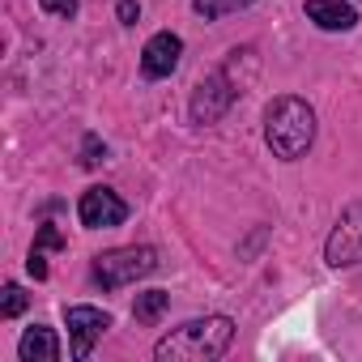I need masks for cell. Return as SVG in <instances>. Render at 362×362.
Masks as SVG:
<instances>
[{
	"mask_svg": "<svg viewBox=\"0 0 362 362\" xmlns=\"http://www.w3.org/2000/svg\"><path fill=\"white\" fill-rule=\"evenodd\" d=\"M166 307H170V294H166V290H145V294H136V307H132V315H136L141 324H158Z\"/></svg>",
	"mask_w": 362,
	"mask_h": 362,
	"instance_id": "obj_11",
	"label": "cell"
},
{
	"mask_svg": "<svg viewBox=\"0 0 362 362\" xmlns=\"http://www.w3.org/2000/svg\"><path fill=\"white\" fill-rule=\"evenodd\" d=\"M18 354H22V362H56L60 358V341H56V332L47 324H35L18 341Z\"/></svg>",
	"mask_w": 362,
	"mask_h": 362,
	"instance_id": "obj_10",
	"label": "cell"
},
{
	"mask_svg": "<svg viewBox=\"0 0 362 362\" xmlns=\"http://www.w3.org/2000/svg\"><path fill=\"white\" fill-rule=\"evenodd\" d=\"M324 260H328L332 269L362 264V201H354V205L337 218V226H332V235H328V243H324Z\"/></svg>",
	"mask_w": 362,
	"mask_h": 362,
	"instance_id": "obj_5",
	"label": "cell"
},
{
	"mask_svg": "<svg viewBox=\"0 0 362 362\" xmlns=\"http://www.w3.org/2000/svg\"><path fill=\"white\" fill-rule=\"evenodd\" d=\"M179 56H184V39L170 35V30H158L141 52V73L145 77H170L179 69Z\"/></svg>",
	"mask_w": 362,
	"mask_h": 362,
	"instance_id": "obj_8",
	"label": "cell"
},
{
	"mask_svg": "<svg viewBox=\"0 0 362 362\" xmlns=\"http://www.w3.org/2000/svg\"><path fill=\"white\" fill-rule=\"evenodd\" d=\"M239 94H243V86L230 77V64L218 69V73L205 77V81L197 86V94H192V124H214V119H222Z\"/></svg>",
	"mask_w": 362,
	"mask_h": 362,
	"instance_id": "obj_4",
	"label": "cell"
},
{
	"mask_svg": "<svg viewBox=\"0 0 362 362\" xmlns=\"http://www.w3.org/2000/svg\"><path fill=\"white\" fill-rule=\"evenodd\" d=\"M77 218H81L86 230H107V226H119V222L128 218V205H124L111 188H90V192H81V201H77Z\"/></svg>",
	"mask_w": 362,
	"mask_h": 362,
	"instance_id": "obj_6",
	"label": "cell"
},
{
	"mask_svg": "<svg viewBox=\"0 0 362 362\" xmlns=\"http://www.w3.org/2000/svg\"><path fill=\"white\" fill-rule=\"evenodd\" d=\"M26 269H30V277H35V281H43V277H47V260H43V252H35V247H30Z\"/></svg>",
	"mask_w": 362,
	"mask_h": 362,
	"instance_id": "obj_18",
	"label": "cell"
},
{
	"mask_svg": "<svg viewBox=\"0 0 362 362\" xmlns=\"http://www.w3.org/2000/svg\"><path fill=\"white\" fill-rule=\"evenodd\" d=\"M39 5H43L52 18H73V13H77V0H39Z\"/></svg>",
	"mask_w": 362,
	"mask_h": 362,
	"instance_id": "obj_16",
	"label": "cell"
},
{
	"mask_svg": "<svg viewBox=\"0 0 362 362\" xmlns=\"http://www.w3.org/2000/svg\"><path fill=\"white\" fill-rule=\"evenodd\" d=\"M115 13H119V22H124V26H136L141 5H136V0H119V9H115Z\"/></svg>",
	"mask_w": 362,
	"mask_h": 362,
	"instance_id": "obj_17",
	"label": "cell"
},
{
	"mask_svg": "<svg viewBox=\"0 0 362 362\" xmlns=\"http://www.w3.org/2000/svg\"><path fill=\"white\" fill-rule=\"evenodd\" d=\"M264 141L277 158L294 162L311 149L315 141V111L311 103H303L298 94H281L264 107Z\"/></svg>",
	"mask_w": 362,
	"mask_h": 362,
	"instance_id": "obj_2",
	"label": "cell"
},
{
	"mask_svg": "<svg viewBox=\"0 0 362 362\" xmlns=\"http://www.w3.org/2000/svg\"><path fill=\"white\" fill-rule=\"evenodd\" d=\"M307 18L320 30H354L358 26V13L345 0H307Z\"/></svg>",
	"mask_w": 362,
	"mask_h": 362,
	"instance_id": "obj_9",
	"label": "cell"
},
{
	"mask_svg": "<svg viewBox=\"0 0 362 362\" xmlns=\"http://www.w3.org/2000/svg\"><path fill=\"white\" fill-rule=\"evenodd\" d=\"M81 162H86V166H98V162H107V145H103L98 136H86V141H81Z\"/></svg>",
	"mask_w": 362,
	"mask_h": 362,
	"instance_id": "obj_14",
	"label": "cell"
},
{
	"mask_svg": "<svg viewBox=\"0 0 362 362\" xmlns=\"http://www.w3.org/2000/svg\"><path fill=\"white\" fill-rule=\"evenodd\" d=\"M60 247H64V235L56 226H43L39 239H35V252H60Z\"/></svg>",
	"mask_w": 362,
	"mask_h": 362,
	"instance_id": "obj_15",
	"label": "cell"
},
{
	"mask_svg": "<svg viewBox=\"0 0 362 362\" xmlns=\"http://www.w3.org/2000/svg\"><path fill=\"white\" fill-rule=\"evenodd\" d=\"M69 320V341H73V358H90L94 341H103V332L111 328V315L98 311V307H69L64 311Z\"/></svg>",
	"mask_w": 362,
	"mask_h": 362,
	"instance_id": "obj_7",
	"label": "cell"
},
{
	"mask_svg": "<svg viewBox=\"0 0 362 362\" xmlns=\"http://www.w3.org/2000/svg\"><path fill=\"white\" fill-rule=\"evenodd\" d=\"M26 311V290L22 286H5V298H0V315H5V320H13V315H22Z\"/></svg>",
	"mask_w": 362,
	"mask_h": 362,
	"instance_id": "obj_13",
	"label": "cell"
},
{
	"mask_svg": "<svg viewBox=\"0 0 362 362\" xmlns=\"http://www.w3.org/2000/svg\"><path fill=\"white\" fill-rule=\"evenodd\" d=\"M235 341V324L230 315H205V320H188L175 332H166L153 345L158 362H214L230 349Z\"/></svg>",
	"mask_w": 362,
	"mask_h": 362,
	"instance_id": "obj_1",
	"label": "cell"
},
{
	"mask_svg": "<svg viewBox=\"0 0 362 362\" xmlns=\"http://www.w3.org/2000/svg\"><path fill=\"white\" fill-rule=\"evenodd\" d=\"M153 269H158V252L153 247H111V252L94 256V281L103 290L132 286V281L149 277Z\"/></svg>",
	"mask_w": 362,
	"mask_h": 362,
	"instance_id": "obj_3",
	"label": "cell"
},
{
	"mask_svg": "<svg viewBox=\"0 0 362 362\" xmlns=\"http://www.w3.org/2000/svg\"><path fill=\"white\" fill-rule=\"evenodd\" d=\"M252 0H192V9L205 18V22H218V18H226V13H239V9H247Z\"/></svg>",
	"mask_w": 362,
	"mask_h": 362,
	"instance_id": "obj_12",
	"label": "cell"
}]
</instances>
